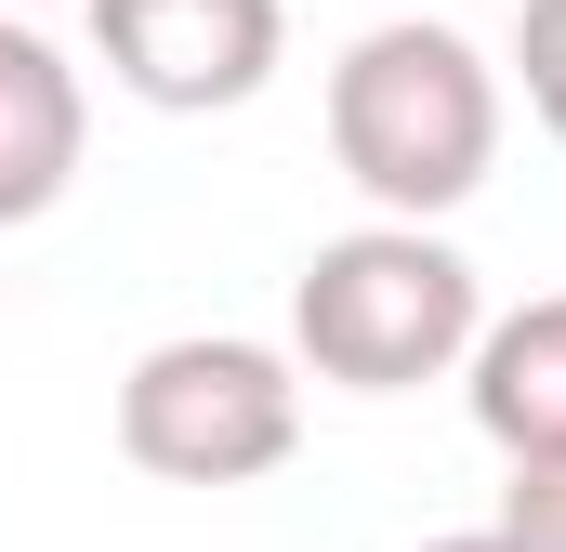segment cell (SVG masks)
<instances>
[{
	"label": "cell",
	"instance_id": "1",
	"mask_svg": "<svg viewBox=\"0 0 566 552\" xmlns=\"http://www.w3.org/2000/svg\"><path fill=\"white\" fill-rule=\"evenodd\" d=\"M329 158L382 224H448L501 171V66L434 13L356 26L329 66Z\"/></svg>",
	"mask_w": 566,
	"mask_h": 552
},
{
	"label": "cell",
	"instance_id": "2",
	"mask_svg": "<svg viewBox=\"0 0 566 552\" xmlns=\"http://www.w3.org/2000/svg\"><path fill=\"white\" fill-rule=\"evenodd\" d=\"M474 329H488V289H474V264H461L434 224L316 237L303 276H290V369H303V382H343V395L461 382Z\"/></svg>",
	"mask_w": 566,
	"mask_h": 552
},
{
	"label": "cell",
	"instance_id": "3",
	"mask_svg": "<svg viewBox=\"0 0 566 552\" xmlns=\"http://www.w3.org/2000/svg\"><path fill=\"white\" fill-rule=\"evenodd\" d=\"M119 447L158 487H251L303 447V369L251 329H171L119 369Z\"/></svg>",
	"mask_w": 566,
	"mask_h": 552
},
{
	"label": "cell",
	"instance_id": "4",
	"mask_svg": "<svg viewBox=\"0 0 566 552\" xmlns=\"http://www.w3.org/2000/svg\"><path fill=\"white\" fill-rule=\"evenodd\" d=\"M80 13H93V66L158 119L251 106L290 66V0H80Z\"/></svg>",
	"mask_w": 566,
	"mask_h": 552
},
{
	"label": "cell",
	"instance_id": "5",
	"mask_svg": "<svg viewBox=\"0 0 566 552\" xmlns=\"http://www.w3.org/2000/svg\"><path fill=\"white\" fill-rule=\"evenodd\" d=\"M80 145H93L80 66H66L27 13H0V224H40V211L80 184Z\"/></svg>",
	"mask_w": 566,
	"mask_h": 552
},
{
	"label": "cell",
	"instance_id": "6",
	"mask_svg": "<svg viewBox=\"0 0 566 552\" xmlns=\"http://www.w3.org/2000/svg\"><path fill=\"white\" fill-rule=\"evenodd\" d=\"M461 408H474V434L501 460H566V289H541V302H514V316L474 329Z\"/></svg>",
	"mask_w": 566,
	"mask_h": 552
},
{
	"label": "cell",
	"instance_id": "7",
	"mask_svg": "<svg viewBox=\"0 0 566 552\" xmlns=\"http://www.w3.org/2000/svg\"><path fill=\"white\" fill-rule=\"evenodd\" d=\"M514 79H527V119L566 145V0H514Z\"/></svg>",
	"mask_w": 566,
	"mask_h": 552
},
{
	"label": "cell",
	"instance_id": "8",
	"mask_svg": "<svg viewBox=\"0 0 566 552\" xmlns=\"http://www.w3.org/2000/svg\"><path fill=\"white\" fill-rule=\"evenodd\" d=\"M514 552H566V460H514V487H501V513H488Z\"/></svg>",
	"mask_w": 566,
	"mask_h": 552
},
{
	"label": "cell",
	"instance_id": "9",
	"mask_svg": "<svg viewBox=\"0 0 566 552\" xmlns=\"http://www.w3.org/2000/svg\"><path fill=\"white\" fill-rule=\"evenodd\" d=\"M422 552H514L501 527H461V540H422Z\"/></svg>",
	"mask_w": 566,
	"mask_h": 552
},
{
	"label": "cell",
	"instance_id": "10",
	"mask_svg": "<svg viewBox=\"0 0 566 552\" xmlns=\"http://www.w3.org/2000/svg\"><path fill=\"white\" fill-rule=\"evenodd\" d=\"M0 13H40V0H0Z\"/></svg>",
	"mask_w": 566,
	"mask_h": 552
}]
</instances>
